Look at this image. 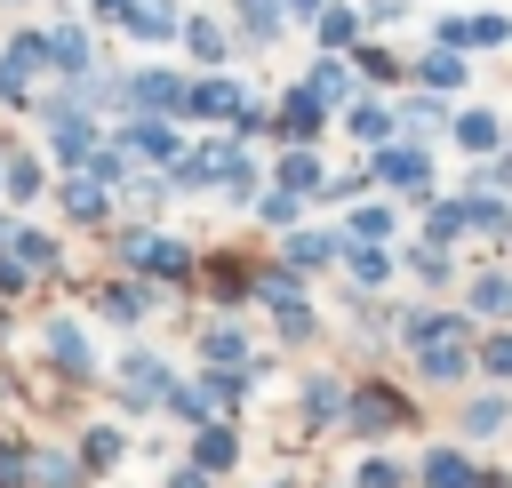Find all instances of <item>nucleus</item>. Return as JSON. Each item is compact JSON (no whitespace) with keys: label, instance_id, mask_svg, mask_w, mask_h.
<instances>
[{"label":"nucleus","instance_id":"obj_1","mask_svg":"<svg viewBox=\"0 0 512 488\" xmlns=\"http://www.w3.org/2000/svg\"><path fill=\"white\" fill-rule=\"evenodd\" d=\"M200 240H184V232H168V224H136V216H120L112 232H104V264L112 272H136V280H152V288H168L176 304H192V288H200Z\"/></svg>","mask_w":512,"mask_h":488},{"label":"nucleus","instance_id":"obj_2","mask_svg":"<svg viewBox=\"0 0 512 488\" xmlns=\"http://www.w3.org/2000/svg\"><path fill=\"white\" fill-rule=\"evenodd\" d=\"M424 424V400L400 384V376H384V368H352V400H344V440H360V448H392V440H408Z\"/></svg>","mask_w":512,"mask_h":488},{"label":"nucleus","instance_id":"obj_3","mask_svg":"<svg viewBox=\"0 0 512 488\" xmlns=\"http://www.w3.org/2000/svg\"><path fill=\"white\" fill-rule=\"evenodd\" d=\"M176 376H184V368H176L160 344H136V336H128L120 360L104 368V400H112L120 424H152V416L168 408V384H176Z\"/></svg>","mask_w":512,"mask_h":488},{"label":"nucleus","instance_id":"obj_4","mask_svg":"<svg viewBox=\"0 0 512 488\" xmlns=\"http://www.w3.org/2000/svg\"><path fill=\"white\" fill-rule=\"evenodd\" d=\"M32 344H40V376H56L64 392H96L104 384V352H96V328H88V312H40V328H32Z\"/></svg>","mask_w":512,"mask_h":488},{"label":"nucleus","instance_id":"obj_5","mask_svg":"<svg viewBox=\"0 0 512 488\" xmlns=\"http://www.w3.org/2000/svg\"><path fill=\"white\" fill-rule=\"evenodd\" d=\"M80 304H88V312H96L104 328L136 336V328H152V320H160V312H168L176 296H168V288H152V280H136V272H112V264H104V272H96V280L80 288Z\"/></svg>","mask_w":512,"mask_h":488},{"label":"nucleus","instance_id":"obj_6","mask_svg":"<svg viewBox=\"0 0 512 488\" xmlns=\"http://www.w3.org/2000/svg\"><path fill=\"white\" fill-rule=\"evenodd\" d=\"M360 160H368V184L392 192L400 208H416L424 192H440V144H408V136H392V144H376V152H360Z\"/></svg>","mask_w":512,"mask_h":488},{"label":"nucleus","instance_id":"obj_7","mask_svg":"<svg viewBox=\"0 0 512 488\" xmlns=\"http://www.w3.org/2000/svg\"><path fill=\"white\" fill-rule=\"evenodd\" d=\"M176 104H184V64H168V56L120 64V112L112 120H176Z\"/></svg>","mask_w":512,"mask_h":488},{"label":"nucleus","instance_id":"obj_8","mask_svg":"<svg viewBox=\"0 0 512 488\" xmlns=\"http://www.w3.org/2000/svg\"><path fill=\"white\" fill-rule=\"evenodd\" d=\"M248 96H256V80H240V72H184V104H176V120H184L192 136H208V128H232Z\"/></svg>","mask_w":512,"mask_h":488},{"label":"nucleus","instance_id":"obj_9","mask_svg":"<svg viewBox=\"0 0 512 488\" xmlns=\"http://www.w3.org/2000/svg\"><path fill=\"white\" fill-rule=\"evenodd\" d=\"M256 256H264V248H208V256H200V288H192V304H200V312H240V320H248ZM200 312H192V320H200Z\"/></svg>","mask_w":512,"mask_h":488},{"label":"nucleus","instance_id":"obj_10","mask_svg":"<svg viewBox=\"0 0 512 488\" xmlns=\"http://www.w3.org/2000/svg\"><path fill=\"white\" fill-rule=\"evenodd\" d=\"M344 400H352V368L344 360H312L296 368V432H336L344 424Z\"/></svg>","mask_w":512,"mask_h":488},{"label":"nucleus","instance_id":"obj_11","mask_svg":"<svg viewBox=\"0 0 512 488\" xmlns=\"http://www.w3.org/2000/svg\"><path fill=\"white\" fill-rule=\"evenodd\" d=\"M408 360V384L416 392H472L480 384V368H472V336H432V344H416V352H400Z\"/></svg>","mask_w":512,"mask_h":488},{"label":"nucleus","instance_id":"obj_12","mask_svg":"<svg viewBox=\"0 0 512 488\" xmlns=\"http://www.w3.org/2000/svg\"><path fill=\"white\" fill-rule=\"evenodd\" d=\"M176 56H184V72H232V64H240V32H232V16H224V8H184Z\"/></svg>","mask_w":512,"mask_h":488},{"label":"nucleus","instance_id":"obj_13","mask_svg":"<svg viewBox=\"0 0 512 488\" xmlns=\"http://www.w3.org/2000/svg\"><path fill=\"white\" fill-rule=\"evenodd\" d=\"M328 144H272L264 152V184H280V192H296L312 216H320V200H328Z\"/></svg>","mask_w":512,"mask_h":488},{"label":"nucleus","instance_id":"obj_14","mask_svg":"<svg viewBox=\"0 0 512 488\" xmlns=\"http://www.w3.org/2000/svg\"><path fill=\"white\" fill-rule=\"evenodd\" d=\"M272 256H280L296 280H328V272H336V256H344V224H336V216H304L296 232H280V240H272Z\"/></svg>","mask_w":512,"mask_h":488},{"label":"nucleus","instance_id":"obj_15","mask_svg":"<svg viewBox=\"0 0 512 488\" xmlns=\"http://www.w3.org/2000/svg\"><path fill=\"white\" fill-rule=\"evenodd\" d=\"M184 328H192V368H248V360H264L256 352V328L240 312H200Z\"/></svg>","mask_w":512,"mask_h":488},{"label":"nucleus","instance_id":"obj_16","mask_svg":"<svg viewBox=\"0 0 512 488\" xmlns=\"http://www.w3.org/2000/svg\"><path fill=\"white\" fill-rule=\"evenodd\" d=\"M96 64H104V32H96L88 16L56 8V16H48V80H88Z\"/></svg>","mask_w":512,"mask_h":488},{"label":"nucleus","instance_id":"obj_17","mask_svg":"<svg viewBox=\"0 0 512 488\" xmlns=\"http://www.w3.org/2000/svg\"><path fill=\"white\" fill-rule=\"evenodd\" d=\"M48 192H56V168H48V152H40L32 136H24V144L8 136V144H0V208H16V216H24V208H40Z\"/></svg>","mask_w":512,"mask_h":488},{"label":"nucleus","instance_id":"obj_18","mask_svg":"<svg viewBox=\"0 0 512 488\" xmlns=\"http://www.w3.org/2000/svg\"><path fill=\"white\" fill-rule=\"evenodd\" d=\"M328 128H336V112L304 80H280L272 88V144H328Z\"/></svg>","mask_w":512,"mask_h":488},{"label":"nucleus","instance_id":"obj_19","mask_svg":"<svg viewBox=\"0 0 512 488\" xmlns=\"http://www.w3.org/2000/svg\"><path fill=\"white\" fill-rule=\"evenodd\" d=\"M8 256H16L40 288H72V248H64L56 224H24V216H16V224H8Z\"/></svg>","mask_w":512,"mask_h":488},{"label":"nucleus","instance_id":"obj_20","mask_svg":"<svg viewBox=\"0 0 512 488\" xmlns=\"http://www.w3.org/2000/svg\"><path fill=\"white\" fill-rule=\"evenodd\" d=\"M184 464H200L208 480H232V472L248 464V424H240V416H208V424H192V432H184Z\"/></svg>","mask_w":512,"mask_h":488},{"label":"nucleus","instance_id":"obj_21","mask_svg":"<svg viewBox=\"0 0 512 488\" xmlns=\"http://www.w3.org/2000/svg\"><path fill=\"white\" fill-rule=\"evenodd\" d=\"M448 432H456V440H472V448L512 440V392H504V384H472V392H456Z\"/></svg>","mask_w":512,"mask_h":488},{"label":"nucleus","instance_id":"obj_22","mask_svg":"<svg viewBox=\"0 0 512 488\" xmlns=\"http://www.w3.org/2000/svg\"><path fill=\"white\" fill-rule=\"evenodd\" d=\"M416 488H488V456L472 440H424L416 448Z\"/></svg>","mask_w":512,"mask_h":488},{"label":"nucleus","instance_id":"obj_23","mask_svg":"<svg viewBox=\"0 0 512 488\" xmlns=\"http://www.w3.org/2000/svg\"><path fill=\"white\" fill-rule=\"evenodd\" d=\"M48 208L64 216V232H112V224H120V200H112L96 176H56Z\"/></svg>","mask_w":512,"mask_h":488},{"label":"nucleus","instance_id":"obj_24","mask_svg":"<svg viewBox=\"0 0 512 488\" xmlns=\"http://www.w3.org/2000/svg\"><path fill=\"white\" fill-rule=\"evenodd\" d=\"M336 280H344V296H392V288H400V248H384V240H344Z\"/></svg>","mask_w":512,"mask_h":488},{"label":"nucleus","instance_id":"obj_25","mask_svg":"<svg viewBox=\"0 0 512 488\" xmlns=\"http://www.w3.org/2000/svg\"><path fill=\"white\" fill-rule=\"evenodd\" d=\"M400 280H408L416 296L456 304V288H464V256H456V248H432V240H400Z\"/></svg>","mask_w":512,"mask_h":488},{"label":"nucleus","instance_id":"obj_26","mask_svg":"<svg viewBox=\"0 0 512 488\" xmlns=\"http://www.w3.org/2000/svg\"><path fill=\"white\" fill-rule=\"evenodd\" d=\"M264 336H272L280 360H312V352L328 344V312H320V296H296V304L264 312Z\"/></svg>","mask_w":512,"mask_h":488},{"label":"nucleus","instance_id":"obj_27","mask_svg":"<svg viewBox=\"0 0 512 488\" xmlns=\"http://www.w3.org/2000/svg\"><path fill=\"white\" fill-rule=\"evenodd\" d=\"M456 304H464L480 328H512V264H496V256L464 264V288H456Z\"/></svg>","mask_w":512,"mask_h":488},{"label":"nucleus","instance_id":"obj_28","mask_svg":"<svg viewBox=\"0 0 512 488\" xmlns=\"http://www.w3.org/2000/svg\"><path fill=\"white\" fill-rule=\"evenodd\" d=\"M136 424H120V416H88L80 432H72V448H80V464H88V480H112V472H128V456H136V440H128Z\"/></svg>","mask_w":512,"mask_h":488},{"label":"nucleus","instance_id":"obj_29","mask_svg":"<svg viewBox=\"0 0 512 488\" xmlns=\"http://www.w3.org/2000/svg\"><path fill=\"white\" fill-rule=\"evenodd\" d=\"M184 120H112V144L136 160V168H168L176 152H184Z\"/></svg>","mask_w":512,"mask_h":488},{"label":"nucleus","instance_id":"obj_30","mask_svg":"<svg viewBox=\"0 0 512 488\" xmlns=\"http://www.w3.org/2000/svg\"><path fill=\"white\" fill-rule=\"evenodd\" d=\"M336 224H344V240H384V248L408 240V208L392 192H360L352 208H336Z\"/></svg>","mask_w":512,"mask_h":488},{"label":"nucleus","instance_id":"obj_31","mask_svg":"<svg viewBox=\"0 0 512 488\" xmlns=\"http://www.w3.org/2000/svg\"><path fill=\"white\" fill-rule=\"evenodd\" d=\"M408 240H432V248H472L464 192H424V200L408 208Z\"/></svg>","mask_w":512,"mask_h":488},{"label":"nucleus","instance_id":"obj_32","mask_svg":"<svg viewBox=\"0 0 512 488\" xmlns=\"http://www.w3.org/2000/svg\"><path fill=\"white\" fill-rule=\"evenodd\" d=\"M176 32H184V0H128V16H120V40L144 56L176 48Z\"/></svg>","mask_w":512,"mask_h":488},{"label":"nucleus","instance_id":"obj_33","mask_svg":"<svg viewBox=\"0 0 512 488\" xmlns=\"http://www.w3.org/2000/svg\"><path fill=\"white\" fill-rule=\"evenodd\" d=\"M392 112H400V136H408V144H448L456 96H432V88H400V96H392Z\"/></svg>","mask_w":512,"mask_h":488},{"label":"nucleus","instance_id":"obj_34","mask_svg":"<svg viewBox=\"0 0 512 488\" xmlns=\"http://www.w3.org/2000/svg\"><path fill=\"white\" fill-rule=\"evenodd\" d=\"M448 144H456V152H464V168H472V160L504 152L512 136H504V112H496V104H472V96H464V104H456V120H448Z\"/></svg>","mask_w":512,"mask_h":488},{"label":"nucleus","instance_id":"obj_35","mask_svg":"<svg viewBox=\"0 0 512 488\" xmlns=\"http://www.w3.org/2000/svg\"><path fill=\"white\" fill-rule=\"evenodd\" d=\"M224 16H232V32H240V56H264V48H280V40L296 32L280 0H224Z\"/></svg>","mask_w":512,"mask_h":488},{"label":"nucleus","instance_id":"obj_36","mask_svg":"<svg viewBox=\"0 0 512 488\" xmlns=\"http://www.w3.org/2000/svg\"><path fill=\"white\" fill-rule=\"evenodd\" d=\"M336 128L360 144V152H376V144H392L400 136V112H392V96H376V88H360L344 112H336Z\"/></svg>","mask_w":512,"mask_h":488},{"label":"nucleus","instance_id":"obj_37","mask_svg":"<svg viewBox=\"0 0 512 488\" xmlns=\"http://www.w3.org/2000/svg\"><path fill=\"white\" fill-rule=\"evenodd\" d=\"M464 192V184H456ZM464 224H472V248L480 256H504L512 248V200L504 192H464Z\"/></svg>","mask_w":512,"mask_h":488},{"label":"nucleus","instance_id":"obj_38","mask_svg":"<svg viewBox=\"0 0 512 488\" xmlns=\"http://www.w3.org/2000/svg\"><path fill=\"white\" fill-rule=\"evenodd\" d=\"M352 72H360V88H376V96H400V88H408V56H400L384 32H368V40L352 48Z\"/></svg>","mask_w":512,"mask_h":488},{"label":"nucleus","instance_id":"obj_39","mask_svg":"<svg viewBox=\"0 0 512 488\" xmlns=\"http://www.w3.org/2000/svg\"><path fill=\"white\" fill-rule=\"evenodd\" d=\"M408 88H432V96H456V104H464V88H472V56H456V48H424V56H408Z\"/></svg>","mask_w":512,"mask_h":488},{"label":"nucleus","instance_id":"obj_40","mask_svg":"<svg viewBox=\"0 0 512 488\" xmlns=\"http://www.w3.org/2000/svg\"><path fill=\"white\" fill-rule=\"evenodd\" d=\"M312 56H352L360 40H368V24H360V0H328L320 16H312Z\"/></svg>","mask_w":512,"mask_h":488},{"label":"nucleus","instance_id":"obj_41","mask_svg":"<svg viewBox=\"0 0 512 488\" xmlns=\"http://www.w3.org/2000/svg\"><path fill=\"white\" fill-rule=\"evenodd\" d=\"M296 296H312V280H296V272L264 248V256H256V280H248V312L264 320V312H280V304H296Z\"/></svg>","mask_w":512,"mask_h":488},{"label":"nucleus","instance_id":"obj_42","mask_svg":"<svg viewBox=\"0 0 512 488\" xmlns=\"http://www.w3.org/2000/svg\"><path fill=\"white\" fill-rule=\"evenodd\" d=\"M32 488H96L88 480V464H80V448L72 440H32Z\"/></svg>","mask_w":512,"mask_h":488},{"label":"nucleus","instance_id":"obj_43","mask_svg":"<svg viewBox=\"0 0 512 488\" xmlns=\"http://www.w3.org/2000/svg\"><path fill=\"white\" fill-rule=\"evenodd\" d=\"M328 112H344L352 96H360V72H352V56H304V72H296Z\"/></svg>","mask_w":512,"mask_h":488},{"label":"nucleus","instance_id":"obj_44","mask_svg":"<svg viewBox=\"0 0 512 488\" xmlns=\"http://www.w3.org/2000/svg\"><path fill=\"white\" fill-rule=\"evenodd\" d=\"M344 480H352V488H416V456H392V448H360Z\"/></svg>","mask_w":512,"mask_h":488},{"label":"nucleus","instance_id":"obj_45","mask_svg":"<svg viewBox=\"0 0 512 488\" xmlns=\"http://www.w3.org/2000/svg\"><path fill=\"white\" fill-rule=\"evenodd\" d=\"M304 216H312V208H304V200H296V192H280V184H264V192H256V200H248V224H256V232H264V240H280V232H296V224H304Z\"/></svg>","mask_w":512,"mask_h":488},{"label":"nucleus","instance_id":"obj_46","mask_svg":"<svg viewBox=\"0 0 512 488\" xmlns=\"http://www.w3.org/2000/svg\"><path fill=\"white\" fill-rule=\"evenodd\" d=\"M0 64L48 80V24H8V32H0Z\"/></svg>","mask_w":512,"mask_h":488},{"label":"nucleus","instance_id":"obj_47","mask_svg":"<svg viewBox=\"0 0 512 488\" xmlns=\"http://www.w3.org/2000/svg\"><path fill=\"white\" fill-rule=\"evenodd\" d=\"M80 176H96V184H104V192H112V200H120V192H128V184H136V176H144V168H136V160H128V152H120V144H112V128H104V144H96V152H88V168H80Z\"/></svg>","mask_w":512,"mask_h":488},{"label":"nucleus","instance_id":"obj_48","mask_svg":"<svg viewBox=\"0 0 512 488\" xmlns=\"http://www.w3.org/2000/svg\"><path fill=\"white\" fill-rule=\"evenodd\" d=\"M472 368H480V384H504L512 392V328H480L472 336Z\"/></svg>","mask_w":512,"mask_h":488},{"label":"nucleus","instance_id":"obj_49","mask_svg":"<svg viewBox=\"0 0 512 488\" xmlns=\"http://www.w3.org/2000/svg\"><path fill=\"white\" fill-rule=\"evenodd\" d=\"M424 48H456V56H472V8H432V16H424Z\"/></svg>","mask_w":512,"mask_h":488},{"label":"nucleus","instance_id":"obj_50","mask_svg":"<svg viewBox=\"0 0 512 488\" xmlns=\"http://www.w3.org/2000/svg\"><path fill=\"white\" fill-rule=\"evenodd\" d=\"M32 440L40 432H16V424L0 432V488H32Z\"/></svg>","mask_w":512,"mask_h":488},{"label":"nucleus","instance_id":"obj_51","mask_svg":"<svg viewBox=\"0 0 512 488\" xmlns=\"http://www.w3.org/2000/svg\"><path fill=\"white\" fill-rule=\"evenodd\" d=\"M224 136H240V144H256V152H272V96H264V88H256V96H248V104H240V120H232V128H224Z\"/></svg>","mask_w":512,"mask_h":488},{"label":"nucleus","instance_id":"obj_52","mask_svg":"<svg viewBox=\"0 0 512 488\" xmlns=\"http://www.w3.org/2000/svg\"><path fill=\"white\" fill-rule=\"evenodd\" d=\"M512 48V8H472V56Z\"/></svg>","mask_w":512,"mask_h":488},{"label":"nucleus","instance_id":"obj_53","mask_svg":"<svg viewBox=\"0 0 512 488\" xmlns=\"http://www.w3.org/2000/svg\"><path fill=\"white\" fill-rule=\"evenodd\" d=\"M464 192H504V200H512V144L488 152V160H472V168H464Z\"/></svg>","mask_w":512,"mask_h":488},{"label":"nucleus","instance_id":"obj_54","mask_svg":"<svg viewBox=\"0 0 512 488\" xmlns=\"http://www.w3.org/2000/svg\"><path fill=\"white\" fill-rule=\"evenodd\" d=\"M408 16H416L408 0H360V24H368V32H384V40H392V32L408 24Z\"/></svg>","mask_w":512,"mask_h":488},{"label":"nucleus","instance_id":"obj_55","mask_svg":"<svg viewBox=\"0 0 512 488\" xmlns=\"http://www.w3.org/2000/svg\"><path fill=\"white\" fill-rule=\"evenodd\" d=\"M24 296H40V280H32V272H24L8 248H0V304H24Z\"/></svg>","mask_w":512,"mask_h":488},{"label":"nucleus","instance_id":"obj_56","mask_svg":"<svg viewBox=\"0 0 512 488\" xmlns=\"http://www.w3.org/2000/svg\"><path fill=\"white\" fill-rule=\"evenodd\" d=\"M80 16H88L96 32H120V16H128V0H80Z\"/></svg>","mask_w":512,"mask_h":488},{"label":"nucleus","instance_id":"obj_57","mask_svg":"<svg viewBox=\"0 0 512 488\" xmlns=\"http://www.w3.org/2000/svg\"><path fill=\"white\" fill-rule=\"evenodd\" d=\"M160 488H224V480H208V472H200V464H184V456H176V464H168V480H160Z\"/></svg>","mask_w":512,"mask_h":488},{"label":"nucleus","instance_id":"obj_58","mask_svg":"<svg viewBox=\"0 0 512 488\" xmlns=\"http://www.w3.org/2000/svg\"><path fill=\"white\" fill-rule=\"evenodd\" d=\"M16 8H32V0H0V16H16Z\"/></svg>","mask_w":512,"mask_h":488},{"label":"nucleus","instance_id":"obj_59","mask_svg":"<svg viewBox=\"0 0 512 488\" xmlns=\"http://www.w3.org/2000/svg\"><path fill=\"white\" fill-rule=\"evenodd\" d=\"M256 488H296V480H256Z\"/></svg>","mask_w":512,"mask_h":488},{"label":"nucleus","instance_id":"obj_60","mask_svg":"<svg viewBox=\"0 0 512 488\" xmlns=\"http://www.w3.org/2000/svg\"><path fill=\"white\" fill-rule=\"evenodd\" d=\"M0 400H8V368H0Z\"/></svg>","mask_w":512,"mask_h":488},{"label":"nucleus","instance_id":"obj_61","mask_svg":"<svg viewBox=\"0 0 512 488\" xmlns=\"http://www.w3.org/2000/svg\"><path fill=\"white\" fill-rule=\"evenodd\" d=\"M504 136H512V112H504Z\"/></svg>","mask_w":512,"mask_h":488},{"label":"nucleus","instance_id":"obj_62","mask_svg":"<svg viewBox=\"0 0 512 488\" xmlns=\"http://www.w3.org/2000/svg\"><path fill=\"white\" fill-rule=\"evenodd\" d=\"M328 488H352V480H328Z\"/></svg>","mask_w":512,"mask_h":488}]
</instances>
